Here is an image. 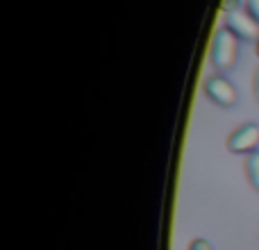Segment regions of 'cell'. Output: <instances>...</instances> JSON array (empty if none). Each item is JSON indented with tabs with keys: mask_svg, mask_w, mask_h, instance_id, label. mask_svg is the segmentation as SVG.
Here are the masks:
<instances>
[{
	"mask_svg": "<svg viewBox=\"0 0 259 250\" xmlns=\"http://www.w3.org/2000/svg\"><path fill=\"white\" fill-rule=\"evenodd\" d=\"M237 34L228 27H221L211 44V64L216 71H230L237 62Z\"/></svg>",
	"mask_w": 259,
	"mask_h": 250,
	"instance_id": "6da1fadb",
	"label": "cell"
},
{
	"mask_svg": "<svg viewBox=\"0 0 259 250\" xmlns=\"http://www.w3.org/2000/svg\"><path fill=\"white\" fill-rule=\"evenodd\" d=\"M259 146V125L246 123L228 137V150L237 155H252Z\"/></svg>",
	"mask_w": 259,
	"mask_h": 250,
	"instance_id": "7a4b0ae2",
	"label": "cell"
},
{
	"mask_svg": "<svg viewBox=\"0 0 259 250\" xmlns=\"http://www.w3.org/2000/svg\"><path fill=\"white\" fill-rule=\"evenodd\" d=\"M205 94H207V98H209L214 105H219V107H232V105H237V98H239L234 85L223 75L207 77Z\"/></svg>",
	"mask_w": 259,
	"mask_h": 250,
	"instance_id": "3957f363",
	"label": "cell"
},
{
	"mask_svg": "<svg viewBox=\"0 0 259 250\" xmlns=\"http://www.w3.org/2000/svg\"><path fill=\"white\" fill-rule=\"evenodd\" d=\"M225 27L232 30L237 34V39H243V41H255L259 34V21L250 12H241V9L232 14H225Z\"/></svg>",
	"mask_w": 259,
	"mask_h": 250,
	"instance_id": "277c9868",
	"label": "cell"
},
{
	"mask_svg": "<svg viewBox=\"0 0 259 250\" xmlns=\"http://www.w3.org/2000/svg\"><path fill=\"white\" fill-rule=\"evenodd\" d=\"M246 175H248V182L252 184V189L259 191V152H252L246 159Z\"/></svg>",
	"mask_w": 259,
	"mask_h": 250,
	"instance_id": "5b68a950",
	"label": "cell"
},
{
	"mask_svg": "<svg viewBox=\"0 0 259 250\" xmlns=\"http://www.w3.org/2000/svg\"><path fill=\"white\" fill-rule=\"evenodd\" d=\"M241 7V0H221V9L225 14H232V12H239Z\"/></svg>",
	"mask_w": 259,
	"mask_h": 250,
	"instance_id": "8992f818",
	"label": "cell"
},
{
	"mask_svg": "<svg viewBox=\"0 0 259 250\" xmlns=\"http://www.w3.org/2000/svg\"><path fill=\"white\" fill-rule=\"evenodd\" d=\"M189 250H214V248H211V243L207 239H193Z\"/></svg>",
	"mask_w": 259,
	"mask_h": 250,
	"instance_id": "52a82bcc",
	"label": "cell"
},
{
	"mask_svg": "<svg viewBox=\"0 0 259 250\" xmlns=\"http://www.w3.org/2000/svg\"><path fill=\"white\" fill-rule=\"evenodd\" d=\"M246 7H248V12L259 21V0H246Z\"/></svg>",
	"mask_w": 259,
	"mask_h": 250,
	"instance_id": "ba28073f",
	"label": "cell"
},
{
	"mask_svg": "<svg viewBox=\"0 0 259 250\" xmlns=\"http://www.w3.org/2000/svg\"><path fill=\"white\" fill-rule=\"evenodd\" d=\"M255 96H257V100H259V71H257V75H255Z\"/></svg>",
	"mask_w": 259,
	"mask_h": 250,
	"instance_id": "9c48e42d",
	"label": "cell"
},
{
	"mask_svg": "<svg viewBox=\"0 0 259 250\" xmlns=\"http://www.w3.org/2000/svg\"><path fill=\"white\" fill-rule=\"evenodd\" d=\"M257 55H259V39H257Z\"/></svg>",
	"mask_w": 259,
	"mask_h": 250,
	"instance_id": "30bf717a",
	"label": "cell"
}]
</instances>
